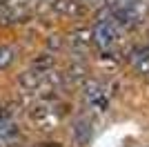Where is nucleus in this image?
<instances>
[{"mask_svg":"<svg viewBox=\"0 0 149 147\" xmlns=\"http://www.w3.org/2000/svg\"><path fill=\"white\" fill-rule=\"evenodd\" d=\"M82 96H85V100H87L91 107H96V109H105L107 105H109L107 94H105V87L100 85V83H89V85L85 87Z\"/></svg>","mask_w":149,"mask_h":147,"instance_id":"obj_3","label":"nucleus"},{"mask_svg":"<svg viewBox=\"0 0 149 147\" xmlns=\"http://www.w3.org/2000/svg\"><path fill=\"white\" fill-rule=\"evenodd\" d=\"M56 7H58V11H62V13H78L80 11V7H78L76 0H58Z\"/></svg>","mask_w":149,"mask_h":147,"instance_id":"obj_7","label":"nucleus"},{"mask_svg":"<svg viewBox=\"0 0 149 147\" xmlns=\"http://www.w3.org/2000/svg\"><path fill=\"white\" fill-rule=\"evenodd\" d=\"M71 136H74V143L76 145H87L91 141V123L87 118H80V120L74 123V127H71Z\"/></svg>","mask_w":149,"mask_h":147,"instance_id":"obj_4","label":"nucleus"},{"mask_svg":"<svg viewBox=\"0 0 149 147\" xmlns=\"http://www.w3.org/2000/svg\"><path fill=\"white\" fill-rule=\"evenodd\" d=\"M134 67H136V71L145 74V76H149V49H138L136 54H134Z\"/></svg>","mask_w":149,"mask_h":147,"instance_id":"obj_6","label":"nucleus"},{"mask_svg":"<svg viewBox=\"0 0 149 147\" xmlns=\"http://www.w3.org/2000/svg\"><path fill=\"white\" fill-rule=\"evenodd\" d=\"M18 136V127L11 118H0V145H7L11 143L13 138Z\"/></svg>","mask_w":149,"mask_h":147,"instance_id":"obj_5","label":"nucleus"},{"mask_svg":"<svg viewBox=\"0 0 149 147\" xmlns=\"http://www.w3.org/2000/svg\"><path fill=\"white\" fill-rule=\"evenodd\" d=\"M29 120L33 123L38 129H51L60 120V111L56 109V105L51 103L49 98H40L29 109Z\"/></svg>","mask_w":149,"mask_h":147,"instance_id":"obj_1","label":"nucleus"},{"mask_svg":"<svg viewBox=\"0 0 149 147\" xmlns=\"http://www.w3.org/2000/svg\"><path fill=\"white\" fill-rule=\"evenodd\" d=\"M116 38H118V34H116V27L111 20H100L91 31V43H96L100 49H109L116 43Z\"/></svg>","mask_w":149,"mask_h":147,"instance_id":"obj_2","label":"nucleus"},{"mask_svg":"<svg viewBox=\"0 0 149 147\" xmlns=\"http://www.w3.org/2000/svg\"><path fill=\"white\" fill-rule=\"evenodd\" d=\"M13 58H16V56H13V49L2 45V47H0V69H7L13 62Z\"/></svg>","mask_w":149,"mask_h":147,"instance_id":"obj_8","label":"nucleus"}]
</instances>
